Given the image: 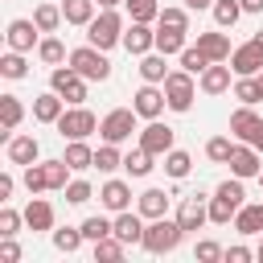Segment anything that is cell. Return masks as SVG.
Masks as SVG:
<instances>
[{"instance_id":"4","label":"cell","mask_w":263,"mask_h":263,"mask_svg":"<svg viewBox=\"0 0 263 263\" xmlns=\"http://www.w3.org/2000/svg\"><path fill=\"white\" fill-rule=\"evenodd\" d=\"M164 86V99H168V111H189L193 99H197V86H193V74L189 70H168V78L160 82Z\"/></svg>"},{"instance_id":"41","label":"cell","mask_w":263,"mask_h":263,"mask_svg":"<svg viewBox=\"0 0 263 263\" xmlns=\"http://www.w3.org/2000/svg\"><path fill=\"white\" fill-rule=\"evenodd\" d=\"M0 74H4V78H12V82H16V78H25V74H29V62H25V53L8 49V53L0 58Z\"/></svg>"},{"instance_id":"42","label":"cell","mask_w":263,"mask_h":263,"mask_svg":"<svg viewBox=\"0 0 263 263\" xmlns=\"http://www.w3.org/2000/svg\"><path fill=\"white\" fill-rule=\"evenodd\" d=\"M177 58H181V70H189V74H201V70L210 66V58H205V53H201L197 45H185V49H181Z\"/></svg>"},{"instance_id":"6","label":"cell","mask_w":263,"mask_h":263,"mask_svg":"<svg viewBox=\"0 0 263 263\" xmlns=\"http://www.w3.org/2000/svg\"><path fill=\"white\" fill-rule=\"evenodd\" d=\"M136 107H115V111H107L103 119H99V136L107 140V144H123V140H132V132H136Z\"/></svg>"},{"instance_id":"22","label":"cell","mask_w":263,"mask_h":263,"mask_svg":"<svg viewBox=\"0 0 263 263\" xmlns=\"http://www.w3.org/2000/svg\"><path fill=\"white\" fill-rule=\"evenodd\" d=\"M25 226L29 230H53V205L33 193V201L25 205Z\"/></svg>"},{"instance_id":"33","label":"cell","mask_w":263,"mask_h":263,"mask_svg":"<svg viewBox=\"0 0 263 263\" xmlns=\"http://www.w3.org/2000/svg\"><path fill=\"white\" fill-rule=\"evenodd\" d=\"M152 160H156V156H152L148 148H136V152H127V156H123V168H127V177H148V173L156 168Z\"/></svg>"},{"instance_id":"5","label":"cell","mask_w":263,"mask_h":263,"mask_svg":"<svg viewBox=\"0 0 263 263\" xmlns=\"http://www.w3.org/2000/svg\"><path fill=\"white\" fill-rule=\"evenodd\" d=\"M53 127H58V136H62V140H86L90 132H99V119H95V111H86L82 103H78V107L70 103Z\"/></svg>"},{"instance_id":"27","label":"cell","mask_w":263,"mask_h":263,"mask_svg":"<svg viewBox=\"0 0 263 263\" xmlns=\"http://www.w3.org/2000/svg\"><path fill=\"white\" fill-rule=\"evenodd\" d=\"M95 8H99L95 0H62V16H66V25H82V29H86V25L95 21Z\"/></svg>"},{"instance_id":"53","label":"cell","mask_w":263,"mask_h":263,"mask_svg":"<svg viewBox=\"0 0 263 263\" xmlns=\"http://www.w3.org/2000/svg\"><path fill=\"white\" fill-rule=\"evenodd\" d=\"M189 12H201V8H214V0H185Z\"/></svg>"},{"instance_id":"54","label":"cell","mask_w":263,"mask_h":263,"mask_svg":"<svg viewBox=\"0 0 263 263\" xmlns=\"http://www.w3.org/2000/svg\"><path fill=\"white\" fill-rule=\"evenodd\" d=\"M242 4V12H263V0H238Z\"/></svg>"},{"instance_id":"30","label":"cell","mask_w":263,"mask_h":263,"mask_svg":"<svg viewBox=\"0 0 263 263\" xmlns=\"http://www.w3.org/2000/svg\"><path fill=\"white\" fill-rule=\"evenodd\" d=\"M21 119H25L21 99H16V95H0V123H4V132H16ZM8 140H12V136H8Z\"/></svg>"},{"instance_id":"19","label":"cell","mask_w":263,"mask_h":263,"mask_svg":"<svg viewBox=\"0 0 263 263\" xmlns=\"http://www.w3.org/2000/svg\"><path fill=\"white\" fill-rule=\"evenodd\" d=\"M197 49H201L210 62H230V53H234V49H230V37L218 33V29H214V33H197Z\"/></svg>"},{"instance_id":"48","label":"cell","mask_w":263,"mask_h":263,"mask_svg":"<svg viewBox=\"0 0 263 263\" xmlns=\"http://www.w3.org/2000/svg\"><path fill=\"white\" fill-rule=\"evenodd\" d=\"M156 25H173V29H189V8H160Z\"/></svg>"},{"instance_id":"21","label":"cell","mask_w":263,"mask_h":263,"mask_svg":"<svg viewBox=\"0 0 263 263\" xmlns=\"http://www.w3.org/2000/svg\"><path fill=\"white\" fill-rule=\"evenodd\" d=\"M37 156H41V144H37L33 136H12V140H8V160H12V164L25 168V164H37Z\"/></svg>"},{"instance_id":"2","label":"cell","mask_w":263,"mask_h":263,"mask_svg":"<svg viewBox=\"0 0 263 263\" xmlns=\"http://www.w3.org/2000/svg\"><path fill=\"white\" fill-rule=\"evenodd\" d=\"M123 16L115 8H99V16L86 25V41L99 45V49H111V45H123Z\"/></svg>"},{"instance_id":"34","label":"cell","mask_w":263,"mask_h":263,"mask_svg":"<svg viewBox=\"0 0 263 263\" xmlns=\"http://www.w3.org/2000/svg\"><path fill=\"white\" fill-rule=\"evenodd\" d=\"M189 168H193V156H189V152H181V148L164 152V173H168L173 181H185V177H189Z\"/></svg>"},{"instance_id":"24","label":"cell","mask_w":263,"mask_h":263,"mask_svg":"<svg viewBox=\"0 0 263 263\" xmlns=\"http://www.w3.org/2000/svg\"><path fill=\"white\" fill-rule=\"evenodd\" d=\"M74 173H86V168H95V148L86 144V140H70L66 144V156H62Z\"/></svg>"},{"instance_id":"51","label":"cell","mask_w":263,"mask_h":263,"mask_svg":"<svg viewBox=\"0 0 263 263\" xmlns=\"http://www.w3.org/2000/svg\"><path fill=\"white\" fill-rule=\"evenodd\" d=\"M251 255H255L251 247H230V251H226V263H247Z\"/></svg>"},{"instance_id":"43","label":"cell","mask_w":263,"mask_h":263,"mask_svg":"<svg viewBox=\"0 0 263 263\" xmlns=\"http://www.w3.org/2000/svg\"><path fill=\"white\" fill-rule=\"evenodd\" d=\"M70 164L66 160H45V177H49V189H66L70 185Z\"/></svg>"},{"instance_id":"44","label":"cell","mask_w":263,"mask_h":263,"mask_svg":"<svg viewBox=\"0 0 263 263\" xmlns=\"http://www.w3.org/2000/svg\"><path fill=\"white\" fill-rule=\"evenodd\" d=\"M25 189H29V193H45V189H49L45 160H41V164H25Z\"/></svg>"},{"instance_id":"55","label":"cell","mask_w":263,"mask_h":263,"mask_svg":"<svg viewBox=\"0 0 263 263\" xmlns=\"http://www.w3.org/2000/svg\"><path fill=\"white\" fill-rule=\"evenodd\" d=\"M251 144H255V148H259V152H263V123H259V132H255V136H251Z\"/></svg>"},{"instance_id":"50","label":"cell","mask_w":263,"mask_h":263,"mask_svg":"<svg viewBox=\"0 0 263 263\" xmlns=\"http://www.w3.org/2000/svg\"><path fill=\"white\" fill-rule=\"evenodd\" d=\"M0 259H4V263H16V259H21V247L12 242V234L0 238Z\"/></svg>"},{"instance_id":"57","label":"cell","mask_w":263,"mask_h":263,"mask_svg":"<svg viewBox=\"0 0 263 263\" xmlns=\"http://www.w3.org/2000/svg\"><path fill=\"white\" fill-rule=\"evenodd\" d=\"M251 41H255V49H259V53H263V29H259V33H255V37H251Z\"/></svg>"},{"instance_id":"45","label":"cell","mask_w":263,"mask_h":263,"mask_svg":"<svg viewBox=\"0 0 263 263\" xmlns=\"http://www.w3.org/2000/svg\"><path fill=\"white\" fill-rule=\"evenodd\" d=\"M230 152H234V144H230V136H214V140L205 144V156H210L214 164H226V160H230Z\"/></svg>"},{"instance_id":"13","label":"cell","mask_w":263,"mask_h":263,"mask_svg":"<svg viewBox=\"0 0 263 263\" xmlns=\"http://www.w3.org/2000/svg\"><path fill=\"white\" fill-rule=\"evenodd\" d=\"M123 49H127V53H136V58H144V53H152V49H156V33H152L144 21H132V25L123 29Z\"/></svg>"},{"instance_id":"49","label":"cell","mask_w":263,"mask_h":263,"mask_svg":"<svg viewBox=\"0 0 263 263\" xmlns=\"http://www.w3.org/2000/svg\"><path fill=\"white\" fill-rule=\"evenodd\" d=\"M193 259H201V263H214V259H226V251H222L214 238H201V242L193 247Z\"/></svg>"},{"instance_id":"59","label":"cell","mask_w":263,"mask_h":263,"mask_svg":"<svg viewBox=\"0 0 263 263\" xmlns=\"http://www.w3.org/2000/svg\"><path fill=\"white\" fill-rule=\"evenodd\" d=\"M259 86H263V70H259Z\"/></svg>"},{"instance_id":"9","label":"cell","mask_w":263,"mask_h":263,"mask_svg":"<svg viewBox=\"0 0 263 263\" xmlns=\"http://www.w3.org/2000/svg\"><path fill=\"white\" fill-rule=\"evenodd\" d=\"M177 222H181V230H185V234H197V230L210 222V197H201V193L185 197V201H181V210H177Z\"/></svg>"},{"instance_id":"32","label":"cell","mask_w":263,"mask_h":263,"mask_svg":"<svg viewBox=\"0 0 263 263\" xmlns=\"http://www.w3.org/2000/svg\"><path fill=\"white\" fill-rule=\"evenodd\" d=\"M234 99H238V103H247V107L263 103V86H259V74H247V78H238V82H234Z\"/></svg>"},{"instance_id":"38","label":"cell","mask_w":263,"mask_h":263,"mask_svg":"<svg viewBox=\"0 0 263 263\" xmlns=\"http://www.w3.org/2000/svg\"><path fill=\"white\" fill-rule=\"evenodd\" d=\"M95 168H99V173H115V168H123L119 144H107V140H103V148H95Z\"/></svg>"},{"instance_id":"18","label":"cell","mask_w":263,"mask_h":263,"mask_svg":"<svg viewBox=\"0 0 263 263\" xmlns=\"http://www.w3.org/2000/svg\"><path fill=\"white\" fill-rule=\"evenodd\" d=\"M230 70H234L238 78H247V74H259V70H263V53L255 49V41H247V45H238V49L230 53Z\"/></svg>"},{"instance_id":"47","label":"cell","mask_w":263,"mask_h":263,"mask_svg":"<svg viewBox=\"0 0 263 263\" xmlns=\"http://www.w3.org/2000/svg\"><path fill=\"white\" fill-rule=\"evenodd\" d=\"M21 226H25V214H16L12 205H4V210H0V238H8V234H16Z\"/></svg>"},{"instance_id":"7","label":"cell","mask_w":263,"mask_h":263,"mask_svg":"<svg viewBox=\"0 0 263 263\" xmlns=\"http://www.w3.org/2000/svg\"><path fill=\"white\" fill-rule=\"evenodd\" d=\"M49 90H58L66 103H86V78L74 70V66H53L49 70Z\"/></svg>"},{"instance_id":"1","label":"cell","mask_w":263,"mask_h":263,"mask_svg":"<svg viewBox=\"0 0 263 263\" xmlns=\"http://www.w3.org/2000/svg\"><path fill=\"white\" fill-rule=\"evenodd\" d=\"M181 238H185L181 222L164 214V218H152V222L144 226V242H140V247H144L148 255H168V251L181 247Z\"/></svg>"},{"instance_id":"26","label":"cell","mask_w":263,"mask_h":263,"mask_svg":"<svg viewBox=\"0 0 263 263\" xmlns=\"http://www.w3.org/2000/svg\"><path fill=\"white\" fill-rule=\"evenodd\" d=\"M234 230L247 234V238H251V234H263V205H247V201H242L238 214H234Z\"/></svg>"},{"instance_id":"36","label":"cell","mask_w":263,"mask_h":263,"mask_svg":"<svg viewBox=\"0 0 263 263\" xmlns=\"http://www.w3.org/2000/svg\"><path fill=\"white\" fill-rule=\"evenodd\" d=\"M123 251H127V242H119L115 234H107V238L95 242V263H119Z\"/></svg>"},{"instance_id":"10","label":"cell","mask_w":263,"mask_h":263,"mask_svg":"<svg viewBox=\"0 0 263 263\" xmlns=\"http://www.w3.org/2000/svg\"><path fill=\"white\" fill-rule=\"evenodd\" d=\"M263 152L255 148V144H234V152H230V173L234 177H242V181H251V177H259L263 173V160H259Z\"/></svg>"},{"instance_id":"58","label":"cell","mask_w":263,"mask_h":263,"mask_svg":"<svg viewBox=\"0 0 263 263\" xmlns=\"http://www.w3.org/2000/svg\"><path fill=\"white\" fill-rule=\"evenodd\" d=\"M255 255H259V259H263V238H259V251H255Z\"/></svg>"},{"instance_id":"25","label":"cell","mask_w":263,"mask_h":263,"mask_svg":"<svg viewBox=\"0 0 263 263\" xmlns=\"http://www.w3.org/2000/svg\"><path fill=\"white\" fill-rule=\"evenodd\" d=\"M136 210H140L148 222H152V218H164V214H168V193H164V189H144L140 201H136Z\"/></svg>"},{"instance_id":"3","label":"cell","mask_w":263,"mask_h":263,"mask_svg":"<svg viewBox=\"0 0 263 263\" xmlns=\"http://www.w3.org/2000/svg\"><path fill=\"white\" fill-rule=\"evenodd\" d=\"M70 66L86 78V82H107L111 78V62H107V49H99V45H78V49H70Z\"/></svg>"},{"instance_id":"56","label":"cell","mask_w":263,"mask_h":263,"mask_svg":"<svg viewBox=\"0 0 263 263\" xmlns=\"http://www.w3.org/2000/svg\"><path fill=\"white\" fill-rule=\"evenodd\" d=\"M95 4H99V8H119L123 0H95Z\"/></svg>"},{"instance_id":"23","label":"cell","mask_w":263,"mask_h":263,"mask_svg":"<svg viewBox=\"0 0 263 263\" xmlns=\"http://www.w3.org/2000/svg\"><path fill=\"white\" fill-rule=\"evenodd\" d=\"M189 29H173V25H156V49L164 53V58H173V53H181L189 41Z\"/></svg>"},{"instance_id":"52","label":"cell","mask_w":263,"mask_h":263,"mask_svg":"<svg viewBox=\"0 0 263 263\" xmlns=\"http://www.w3.org/2000/svg\"><path fill=\"white\" fill-rule=\"evenodd\" d=\"M12 189H16V181H12L8 173H0V201H8V197H12Z\"/></svg>"},{"instance_id":"17","label":"cell","mask_w":263,"mask_h":263,"mask_svg":"<svg viewBox=\"0 0 263 263\" xmlns=\"http://www.w3.org/2000/svg\"><path fill=\"white\" fill-rule=\"evenodd\" d=\"M62 111H66V99H62L58 90H45V95L33 99V119H37V123H58Z\"/></svg>"},{"instance_id":"8","label":"cell","mask_w":263,"mask_h":263,"mask_svg":"<svg viewBox=\"0 0 263 263\" xmlns=\"http://www.w3.org/2000/svg\"><path fill=\"white\" fill-rule=\"evenodd\" d=\"M132 107H136V115H140V119H160V111L168 107L164 86H160V82H144V86L132 95Z\"/></svg>"},{"instance_id":"35","label":"cell","mask_w":263,"mask_h":263,"mask_svg":"<svg viewBox=\"0 0 263 263\" xmlns=\"http://www.w3.org/2000/svg\"><path fill=\"white\" fill-rule=\"evenodd\" d=\"M82 242H86L82 226H62V230H53V247H58L62 255H74V251H78Z\"/></svg>"},{"instance_id":"15","label":"cell","mask_w":263,"mask_h":263,"mask_svg":"<svg viewBox=\"0 0 263 263\" xmlns=\"http://www.w3.org/2000/svg\"><path fill=\"white\" fill-rule=\"evenodd\" d=\"M197 86H201V95H226L230 90V66L226 62H210L197 74Z\"/></svg>"},{"instance_id":"39","label":"cell","mask_w":263,"mask_h":263,"mask_svg":"<svg viewBox=\"0 0 263 263\" xmlns=\"http://www.w3.org/2000/svg\"><path fill=\"white\" fill-rule=\"evenodd\" d=\"M82 234H86V242H99V238L115 234V218H103V214H95V218H82Z\"/></svg>"},{"instance_id":"40","label":"cell","mask_w":263,"mask_h":263,"mask_svg":"<svg viewBox=\"0 0 263 263\" xmlns=\"http://www.w3.org/2000/svg\"><path fill=\"white\" fill-rule=\"evenodd\" d=\"M123 8H127L132 21H144V25H152L160 16V4L156 0H123Z\"/></svg>"},{"instance_id":"46","label":"cell","mask_w":263,"mask_h":263,"mask_svg":"<svg viewBox=\"0 0 263 263\" xmlns=\"http://www.w3.org/2000/svg\"><path fill=\"white\" fill-rule=\"evenodd\" d=\"M90 197H95L90 181H82V177H78V181H70V185H66V201H70V205H86Z\"/></svg>"},{"instance_id":"20","label":"cell","mask_w":263,"mask_h":263,"mask_svg":"<svg viewBox=\"0 0 263 263\" xmlns=\"http://www.w3.org/2000/svg\"><path fill=\"white\" fill-rule=\"evenodd\" d=\"M259 123H263V119L255 115V107H247V103H242V107L230 115V136H234V140H242V144H251V136L259 132Z\"/></svg>"},{"instance_id":"28","label":"cell","mask_w":263,"mask_h":263,"mask_svg":"<svg viewBox=\"0 0 263 263\" xmlns=\"http://www.w3.org/2000/svg\"><path fill=\"white\" fill-rule=\"evenodd\" d=\"M62 21H66V16H62V4H53V0H45V4L33 8V25H37L41 33H53Z\"/></svg>"},{"instance_id":"31","label":"cell","mask_w":263,"mask_h":263,"mask_svg":"<svg viewBox=\"0 0 263 263\" xmlns=\"http://www.w3.org/2000/svg\"><path fill=\"white\" fill-rule=\"evenodd\" d=\"M210 12H214V25H218V29H234L238 16H242V4H238V0H214Z\"/></svg>"},{"instance_id":"29","label":"cell","mask_w":263,"mask_h":263,"mask_svg":"<svg viewBox=\"0 0 263 263\" xmlns=\"http://www.w3.org/2000/svg\"><path fill=\"white\" fill-rule=\"evenodd\" d=\"M140 78L144 82H164L168 78V66H164V53L160 49H152V53L140 58Z\"/></svg>"},{"instance_id":"60","label":"cell","mask_w":263,"mask_h":263,"mask_svg":"<svg viewBox=\"0 0 263 263\" xmlns=\"http://www.w3.org/2000/svg\"><path fill=\"white\" fill-rule=\"evenodd\" d=\"M259 185H263V173H259Z\"/></svg>"},{"instance_id":"14","label":"cell","mask_w":263,"mask_h":263,"mask_svg":"<svg viewBox=\"0 0 263 263\" xmlns=\"http://www.w3.org/2000/svg\"><path fill=\"white\" fill-rule=\"evenodd\" d=\"M115 238L127 242V247H140V242H144V214H140V210H136V214H132V210H119V214H115Z\"/></svg>"},{"instance_id":"37","label":"cell","mask_w":263,"mask_h":263,"mask_svg":"<svg viewBox=\"0 0 263 263\" xmlns=\"http://www.w3.org/2000/svg\"><path fill=\"white\" fill-rule=\"evenodd\" d=\"M37 58H41L45 66H62V62H70V53H66V45H62L58 37H41V45H37Z\"/></svg>"},{"instance_id":"12","label":"cell","mask_w":263,"mask_h":263,"mask_svg":"<svg viewBox=\"0 0 263 263\" xmlns=\"http://www.w3.org/2000/svg\"><path fill=\"white\" fill-rule=\"evenodd\" d=\"M140 148H148L152 156L173 152V127H168V123H160V119H148V123L140 127Z\"/></svg>"},{"instance_id":"11","label":"cell","mask_w":263,"mask_h":263,"mask_svg":"<svg viewBox=\"0 0 263 263\" xmlns=\"http://www.w3.org/2000/svg\"><path fill=\"white\" fill-rule=\"evenodd\" d=\"M37 37H41V29H37L33 21H21V16H16V21H8V33H4L8 49H16V53H33V49L41 45Z\"/></svg>"},{"instance_id":"16","label":"cell","mask_w":263,"mask_h":263,"mask_svg":"<svg viewBox=\"0 0 263 263\" xmlns=\"http://www.w3.org/2000/svg\"><path fill=\"white\" fill-rule=\"evenodd\" d=\"M99 201H103V210H111V214L132 210V185H127V181H119V177H111V181L99 189Z\"/></svg>"}]
</instances>
